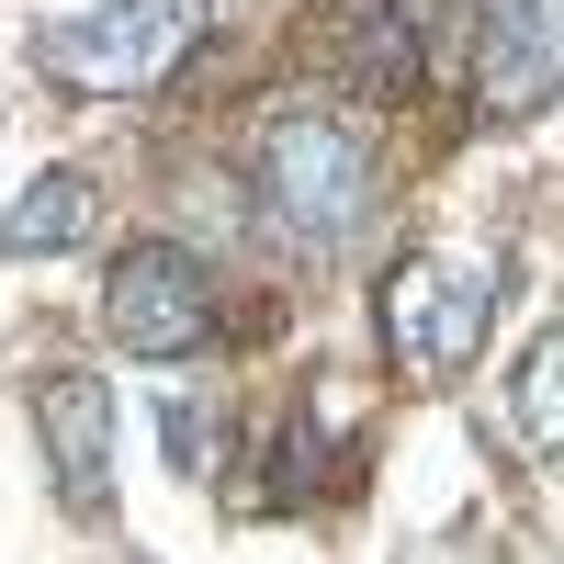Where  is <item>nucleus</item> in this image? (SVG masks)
Returning <instances> with one entry per match:
<instances>
[{
    "instance_id": "nucleus-1",
    "label": "nucleus",
    "mask_w": 564,
    "mask_h": 564,
    "mask_svg": "<svg viewBox=\"0 0 564 564\" xmlns=\"http://www.w3.org/2000/svg\"><path fill=\"white\" fill-rule=\"evenodd\" d=\"M204 34V0H102V12H68L45 23V79L57 90H90V102H135V90H159L181 57H193Z\"/></svg>"
},
{
    "instance_id": "nucleus-2",
    "label": "nucleus",
    "mask_w": 564,
    "mask_h": 564,
    "mask_svg": "<svg viewBox=\"0 0 564 564\" xmlns=\"http://www.w3.org/2000/svg\"><path fill=\"white\" fill-rule=\"evenodd\" d=\"M260 204H271V226H282L294 249H350L361 215H372V159H361V135L327 124V113H282L271 148H260Z\"/></svg>"
},
{
    "instance_id": "nucleus-3",
    "label": "nucleus",
    "mask_w": 564,
    "mask_h": 564,
    "mask_svg": "<svg viewBox=\"0 0 564 564\" xmlns=\"http://www.w3.org/2000/svg\"><path fill=\"white\" fill-rule=\"evenodd\" d=\"M486 316H497V260L475 249H417L395 282H384V350L417 361V372H441V361H475L486 339Z\"/></svg>"
},
{
    "instance_id": "nucleus-4",
    "label": "nucleus",
    "mask_w": 564,
    "mask_h": 564,
    "mask_svg": "<svg viewBox=\"0 0 564 564\" xmlns=\"http://www.w3.org/2000/svg\"><path fill=\"white\" fill-rule=\"evenodd\" d=\"M204 260H181V249H124L113 282H102V327H113V350L135 361H181V350H204Z\"/></svg>"
},
{
    "instance_id": "nucleus-5",
    "label": "nucleus",
    "mask_w": 564,
    "mask_h": 564,
    "mask_svg": "<svg viewBox=\"0 0 564 564\" xmlns=\"http://www.w3.org/2000/svg\"><path fill=\"white\" fill-rule=\"evenodd\" d=\"M475 90L497 124L553 102L564 90V0H486L475 12Z\"/></svg>"
},
{
    "instance_id": "nucleus-6",
    "label": "nucleus",
    "mask_w": 564,
    "mask_h": 564,
    "mask_svg": "<svg viewBox=\"0 0 564 564\" xmlns=\"http://www.w3.org/2000/svg\"><path fill=\"white\" fill-rule=\"evenodd\" d=\"M34 417H45V463H57V497L79 508H113V384L102 372H45L34 384Z\"/></svg>"
},
{
    "instance_id": "nucleus-7",
    "label": "nucleus",
    "mask_w": 564,
    "mask_h": 564,
    "mask_svg": "<svg viewBox=\"0 0 564 564\" xmlns=\"http://www.w3.org/2000/svg\"><path fill=\"white\" fill-rule=\"evenodd\" d=\"M90 215H102V204H90V181H79V170L34 181V193H23L12 215H0V260H45V249H79V238H90Z\"/></svg>"
},
{
    "instance_id": "nucleus-8",
    "label": "nucleus",
    "mask_w": 564,
    "mask_h": 564,
    "mask_svg": "<svg viewBox=\"0 0 564 564\" xmlns=\"http://www.w3.org/2000/svg\"><path fill=\"white\" fill-rule=\"evenodd\" d=\"M520 441L531 452H564V316L531 339V361H520Z\"/></svg>"
},
{
    "instance_id": "nucleus-9",
    "label": "nucleus",
    "mask_w": 564,
    "mask_h": 564,
    "mask_svg": "<svg viewBox=\"0 0 564 564\" xmlns=\"http://www.w3.org/2000/svg\"><path fill=\"white\" fill-rule=\"evenodd\" d=\"M350 68H361L372 90H406V68H417V34H406V12H384V0H372V12L350 23Z\"/></svg>"
},
{
    "instance_id": "nucleus-10",
    "label": "nucleus",
    "mask_w": 564,
    "mask_h": 564,
    "mask_svg": "<svg viewBox=\"0 0 564 564\" xmlns=\"http://www.w3.org/2000/svg\"><path fill=\"white\" fill-rule=\"evenodd\" d=\"M159 430H170V463H181V475H204V463H215V417H204L193 395H170V406H159Z\"/></svg>"
}]
</instances>
